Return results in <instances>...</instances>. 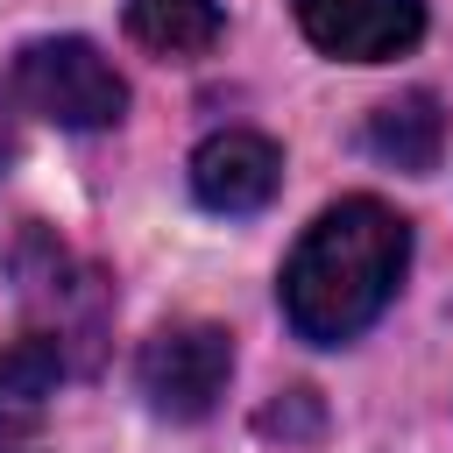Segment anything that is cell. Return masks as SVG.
I'll return each mask as SVG.
<instances>
[{
	"instance_id": "cell-1",
	"label": "cell",
	"mask_w": 453,
	"mask_h": 453,
	"mask_svg": "<svg viewBox=\"0 0 453 453\" xmlns=\"http://www.w3.org/2000/svg\"><path fill=\"white\" fill-rule=\"evenodd\" d=\"M403 269H411V219L396 205L354 191L297 234L283 283H276L283 326L304 347H347L389 311Z\"/></svg>"
},
{
	"instance_id": "cell-2",
	"label": "cell",
	"mask_w": 453,
	"mask_h": 453,
	"mask_svg": "<svg viewBox=\"0 0 453 453\" xmlns=\"http://www.w3.org/2000/svg\"><path fill=\"white\" fill-rule=\"evenodd\" d=\"M7 269H14V290L28 304V333H50L71 368H92L99 361V333H106V304H113L106 276L92 262H78L50 226H28L7 248Z\"/></svg>"
},
{
	"instance_id": "cell-3",
	"label": "cell",
	"mask_w": 453,
	"mask_h": 453,
	"mask_svg": "<svg viewBox=\"0 0 453 453\" xmlns=\"http://www.w3.org/2000/svg\"><path fill=\"white\" fill-rule=\"evenodd\" d=\"M14 106H28L50 127L99 134L127 113V78L85 35H35L14 50Z\"/></svg>"
},
{
	"instance_id": "cell-4",
	"label": "cell",
	"mask_w": 453,
	"mask_h": 453,
	"mask_svg": "<svg viewBox=\"0 0 453 453\" xmlns=\"http://www.w3.org/2000/svg\"><path fill=\"white\" fill-rule=\"evenodd\" d=\"M234 382V333L212 326V319H184V326H163L142 340L134 354V389L156 418H212V403L226 396Z\"/></svg>"
},
{
	"instance_id": "cell-5",
	"label": "cell",
	"mask_w": 453,
	"mask_h": 453,
	"mask_svg": "<svg viewBox=\"0 0 453 453\" xmlns=\"http://www.w3.org/2000/svg\"><path fill=\"white\" fill-rule=\"evenodd\" d=\"M290 14L304 42L340 64H389L425 35V0H290Z\"/></svg>"
},
{
	"instance_id": "cell-6",
	"label": "cell",
	"mask_w": 453,
	"mask_h": 453,
	"mask_svg": "<svg viewBox=\"0 0 453 453\" xmlns=\"http://www.w3.org/2000/svg\"><path fill=\"white\" fill-rule=\"evenodd\" d=\"M283 184V149L255 127H219L191 149V198L219 219H248L276 198Z\"/></svg>"
},
{
	"instance_id": "cell-7",
	"label": "cell",
	"mask_w": 453,
	"mask_h": 453,
	"mask_svg": "<svg viewBox=\"0 0 453 453\" xmlns=\"http://www.w3.org/2000/svg\"><path fill=\"white\" fill-rule=\"evenodd\" d=\"M64 375H71V361H64V347H57L50 333L7 340V347H0V439L35 432V425L50 418V396H57Z\"/></svg>"
},
{
	"instance_id": "cell-8",
	"label": "cell",
	"mask_w": 453,
	"mask_h": 453,
	"mask_svg": "<svg viewBox=\"0 0 453 453\" xmlns=\"http://www.w3.org/2000/svg\"><path fill=\"white\" fill-rule=\"evenodd\" d=\"M368 149H375L382 163L411 170V177L439 170V149H446V113H439V99H432V92H396L389 106H375V113H368Z\"/></svg>"
},
{
	"instance_id": "cell-9",
	"label": "cell",
	"mask_w": 453,
	"mask_h": 453,
	"mask_svg": "<svg viewBox=\"0 0 453 453\" xmlns=\"http://www.w3.org/2000/svg\"><path fill=\"white\" fill-rule=\"evenodd\" d=\"M219 0H127V35L156 57H205L219 42Z\"/></svg>"
},
{
	"instance_id": "cell-10",
	"label": "cell",
	"mask_w": 453,
	"mask_h": 453,
	"mask_svg": "<svg viewBox=\"0 0 453 453\" xmlns=\"http://www.w3.org/2000/svg\"><path fill=\"white\" fill-rule=\"evenodd\" d=\"M14 156H21V120H14V99L0 92V177L14 170Z\"/></svg>"
}]
</instances>
